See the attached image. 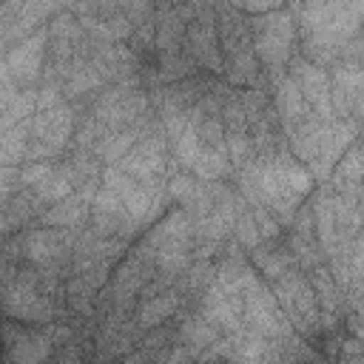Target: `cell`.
I'll return each mask as SVG.
<instances>
[{
  "instance_id": "3",
  "label": "cell",
  "mask_w": 364,
  "mask_h": 364,
  "mask_svg": "<svg viewBox=\"0 0 364 364\" xmlns=\"http://www.w3.org/2000/svg\"><path fill=\"white\" fill-rule=\"evenodd\" d=\"M182 307V293L179 290H159L156 296H145V304L139 310L136 324L139 327H159L165 318L176 316Z\"/></svg>"
},
{
  "instance_id": "4",
  "label": "cell",
  "mask_w": 364,
  "mask_h": 364,
  "mask_svg": "<svg viewBox=\"0 0 364 364\" xmlns=\"http://www.w3.org/2000/svg\"><path fill=\"white\" fill-rule=\"evenodd\" d=\"M85 219H88V205L82 199H77V196H65V199L54 202L40 216V222L51 225V228H74V225H80Z\"/></svg>"
},
{
  "instance_id": "1",
  "label": "cell",
  "mask_w": 364,
  "mask_h": 364,
  "mask_svg": "<svg viewBox=\"0 0 364 364\" xmlns=\"http://www.w3.org/2000/svg\"><path fill=\"white\" fill-rule=\"evenodd\" d=\"M253 54L264 71H282V65L296 54V17L284 9L262 11L250 17Z\"/></svg>"
},
{
  "instance_id": "2",
  "label": "cell",
  "mask_w": 364,
  "mask_h": 364,
  "mask_svg": "<svg viewBox=\"0 0 364 364\" xmlns=\"http://www.w3.org/2000/svg\"><path fill=\"white\" fill-rule=\"evenodd\" d=\"M43 210H46V202H43L34 191H23V188L14 191L11 196H6V199H3V208H0V213H3V219L9 222L11 230L28 228L34 219L43 216Z\"/></svg>"
}]
</instances>
